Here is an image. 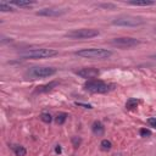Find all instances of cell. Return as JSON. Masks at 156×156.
<instances>
[{
  "label": "cell",
  "mask_w": 156,
  "mask_h": 156,
  "mask_svg": "<svg viewBox=\"0 0 156 156\" xmlns=\"http://www.w3.org/2000/svg\"><path fill=\"white\" fill-rule=\"evenodd\" d=\"M74 55L79 56V57H84V58H98V60H104V58H108L112 52L110 50L106 49H100V48H90V49H82L74 52Z\"/></svg>",
  "instance_id": "1"
},
{
  "label": "cell",
  "mask_w": 156,
  "mask_h": 156,
  "mask_svg": "<svg viewBox=\"0 0 156 156\" xmlns=\"http://www.w3.org/2000/svg\"><path fill=\"white\" fill-rule=\"evenodd\" d=\"M113 84H108V83H105L100 79H89L88 82H85L84 84V89L89 93H93V94H104V93H107L110 90L113 89Z\"/></svg>",
  "instance_id": "2"
},
{
  "label": "cell",
  "mask_w": 156,
  "mask_h": 156,
  "mask_svg": "<svg viewBox=\"0 0 156 156\" xmlns=\"http://www.w3.org/2000/svg\"><path fill=\"white\" fill-rule=\"evenodd\" d=\"M56 55H58L57 50L43 48V49H33V50H29L27 52H23V54H21V57L37 60V58H49V57H54Z\"/></svg>",
  "instance_id": "3"
},
{
  "label": "cell",
  "mask_w": 156,
  "mask_h": 156,
  "mask_svg": "<svg viewBox=\"0 0 156 156\" xmlns=\"http://www.w3.org/2000/svg\"><path fill=\"white\" fill-rule=\"evenodd\" d=\"M99 34H100V32L98 29H94V28H80V29H73L71 32H67L65 34V37L69 38V39H89V38L98 37Z\"/></svg>",
  "instance_id": "4"
},
{
  "label": "cell",
  "mask_w": 156,
  "mask_h": 156,
  "mask_svg": "<svg viewBox=\"0 0 156 156\" xmlns=\"http://www.w3.org/2000/svg\"><path fill=\"white\" fill-rule=\"evenodd\" d=\"M113 26H121V27H138L144 24V20L135 16H121L112 21Z\"/></svg>",
  "instance_id": "5"
},
{
  "label": "cell",
  "mask_w": 156,
  "mask_h": 156,
  "mask_svg": "<svg viewBox=\"0 0 156 156\" xmlns=\"http://www.w3.org/2000/svg\"><path fill=\"white\" fill-rule=\"evenodd\" d=\"M56 73V68L54 67H33L29 71H27L26 77H30L32 79L35 78H44V77H51Z\"/></svg>",
  "instance_id": "6"
},
{
  "label": "cell",
  "mask_w": 156,
  "mask_h": 156,
  "mask_svg": "<svg viewBox=\"0 0 156 156\" xmlns=\"http://www.w3.org/2000/svg\"><path fill=\"white\" fill-rule=\"evenodd\" d=\"M139 44H140V41L138 39L130 38V37H119V38H115L111 40V45L119 48V49H130Z\"/></svg>",
  "instance_id": "7"
},
{
  "label": "cell",
  "mask_w": 156,
  "mask_h": 156,
  "mask_svg": "<svg viewBox=\"0 0 156 156\" xmlns=\"http://www.w3.org/2000/svg\"><path fill=\"white\" fill-rule=\"evenodd\" d=\"M76 74H78L82 78H95L100 74V71L94 67H84L76 71Z\"/></svg>",
  "instance_id": "8"
},
{
  "label": "cell",
  "mask_w": 156,
  "mask_h": 156,
  "mask_svg": "<svg viewBox=\"0 0 156 156\" xmlns=\"http://www.w3.org/2000/svg\"><path fill=\"white\" fill-rule=\"evenodd\" d=\"M63 13H66V10H58V9H41L37 11V16H44V17H58Z\"/></svg>",
  "instance_id": "9"
},
{
  "label": "cell",
  "mask_w": 156,
  "mask_h": 156,
  "mask_svg": "<svg viewBox=\"0 0 156 156\" xmlns=\"http://www.w3.org/2000/svg\"><path fill=\"white\" fill-rule=\"evenodd\" d=\"M58 84V82L57 80H52V82H50V83H48V84H44V85H40V87H37V89L34 90V93H37V94H41V93H48V91H50V90H52L56 85Z\"/></svg>",
  "instance_id": "10"
},
{
  "label": "cell",
  "mask_w": 156,
  "mask_h": 156,
  "mask_svg": "<svg viewBox=\"0 0 156 156\" xmlns=\"http://www.w3.org/2000/svg\"><path fill=\"white\" fill-rule=\"evenodd\" d=\"M7 4L10 5H13V6H17V7H29L32 5H34L35 2L34 1H28V0H12V1H9Z\"/></svg>",
  "instance_id": "11"
},
{
  "label": "cell",
  "mask_w": 156,
  "mask_h": 156,
  "mask_svg": "<svg viewBox=\"0 0 156 156\" xmlns=\"http://www.w3.org/2000/svg\"><path fill=\"white\" fill-rule=\"evenodd\" d=\"M91 130H93V133H94L95 135H102L104 132H105V127L102 126L101 122L95 121V122L93 123V126H91Z\"/></svg>",
  "instance_id": "12"
},
{
  "label": "cell",
  "mask_w": 156,
  "mask_h": 156,
  "mask_svg": "<svg viewBox=\"0 0 156 156\" xmlns=\"http://www.w3.org/2000/svg\"><path fill=\"white\" fill-rule=\"evenodd\" d=\"M127 4L133 5V6H151V5L155 4V1H151V0H132V1H128Z\"/></svg>",
  "instance_id": "13"
},
{
  "label": "cell",
  "mask_w": 156,
  "mask_h": 156,
  "mask_svg": "<svg viewBox=\"0 0 156 156\" xmlns=\"http://www.w3.org/2000/svg\"><path fill=\"white\" fill-rule=\"evenodd\" d=\"M138 104H139V100H136V99H134V98H130V99H128L127 102H126V108H127V110H134V108L138 107Z\"/></svg>",
  "instance_id": "14"
},
{
  "label": "cell",
  "mask_w": 156,
  "mask_h": 156,
  "mask_svg": "<svg viewBox=\"0 0 156 156\" xmlns=\"http://www.w3.org/2000/svg\"><path fill=\"white\" fill-rule=\"evenodd\" d=\"M67 117H68V115H67L66 112H60V113H57V116L55 117V122H56L57 124H63V123L66 122Z\"/></svg>",
  "instance_id": "15"
},
{
  "label": "cell",
  "mask_w": 156,
  "mask_h": 156,
  "mask_svg": "<svg viewBox=\"0 0 156 156\" xmlns=\"http://www.w3.org/2000/svg\"><path fill=\"white\" fill-rule=\"evenodd\" d=\"M12 149H13L16 156H26V154H27V150L21 145H15V146H12Z\"/></svg>",
  "instance_id": "16"
},
{
  "label": "cell",
  "mask_w": 156,
  "mask_h": 156,
  "mask_svg": "<svg viewBox=\"0 0 156 156\" xmlns=\"http://www.w3.org/2000/svg\"><path fill=\"white\" fill-rule=\"evenodd\" d=\"M100 146H101V150L107 151V150H110V149L112 147V143H111L110 140H107V139H104V140H101Z\"/></svg>",
  "instance_id": "17"
},
{
  "label": "cell",
  "mask_w": 156,
  "mask_h": 156,
  "mask_svg": "<svg viewBox=\"0 0 156 156\" xmlns=\"http://www.w3.org/2000/svg\"><path fill=\"white\" fill-rule=\"evenodd\" d=\"M0 11H2V12H6V11H13V7H12L10 4L1 1V2H0Z\"/></svg>",
  "instance_id": "18"
},
{
  "label": "cell",
  "mask_w": 156,
  "mask_h": 156,
  "mask_svg": "<svg viewBox=\"0 0 156 156\" xmlns=\"http://www.w3.org/2000/svg\"><path fill=\"white\" fill-rule=\"evenodd\" d=\"M40 119H41L43 122H45V123H50V122L52 121V117H51V115H50V113L43 112V113L40 115Z\"/></svg>",
  "instance_id": "19"
},
{
  "label": "cell",
  "mask_w": 156,
  "mask_h": 156,
  "mask_svg": "<svg viewBox=\"0 0 156 156\" xmlns=\"http://www.w3.org/2000/svg\"><path fill=\"white\" fill-rule=\"evenodd\" d=\"M139 134H140V136L146 138V136H150V135H151V130H150V129H146V128H141V129L139 130Z\"/></svg>",
  "instance_id": "20"
},
{
  "label": "cell",
  "mask_w": 156,
  "mask_h": 156,
  "mask_svg": "<svg viewBox=\"0 0 156 156\" xmlns=\"http://www.w3.org/2000/svg\"><path fill=\"white\" fill-rule=\"evenodd\" d=\"M80 143H82V139L80 138H78V136H73L72 138V144H73L74 147H78L80 145Z\"/></svg>",
  "instance_id": "21"
},
{
  "label": "cell",
  "mask_w": 156,
  "mask_h": 156,
  "mask_svg": "<svg viewBox=\"0 0 156 156\" xmlns=\"http://www.w3.org/2000/svg\"><path fill=\"white\" fill-rule=\"evenodd\" d=\"M147 123H149L151 127L156 128V117H151V118H149V119H147Z\"/></svg>",
  "instance_id": "22"
},
{
  "label": "cell",
  "mask_w": 156,
  "mask_h": 156,
  "mask_svg": "<svg viewBox=\"0 0 156 156\" xmlns=\"http://www.w3.org/2000/svg\"><path fill=\"white\" fill-rule=\"evenodd\" d=\"M99 6L100 7H104V9H115V5L113 4H100Z\"/></svg>",
  "instance_id": "23"
},
{
  "label": "cell",
  "mask_w": 156,
  "mask_h": 156,
  "mask_svg": "<svg viewBox=\"0 0 156 156\" xmlns=\"http://www.w3.org/2000/svg\"><path fill=\"white\" fill-rule=\"evenodd\" d=\"M77 106H82L84 108H91V105H87V104H82V102H76Z\"/></svg>",
  "instance_id": "24"
},
{
  "label": "cell",
  "mask_w": 156,
  "mask_h": 156,
  "mask_svg": "<svg viewBox=\"0 0 156 156\" xmlns=\"http://www.w3.org/2000/svg\"><path fill=\"white\" fill-rule=\"evenodd\" d=\"M55 151H56L57 154H61V151H62V150H61V146H60V145H56V147H55Z\"/></svg>",
  "instance_id": "25"
},
{
  "label": "cell",
  "mask_w": 156,
  "mask_h": 156,
  "mask_svg": "<svg viewBox=\"0 0 156 156\" xmlns=\"http://www.w3.org/2000/svg\"><path fill=\"white\" fill-rule=\"evenodd\" d=\"M151 58H152V60H155V61H156V55H152V56H151Z\"/></svg>",
  "instance_id": "26"
},
{
  "label": "cell",
  "mask_w": 156,
  "mask_h": 156,
  "mask_svg": "<svg viewBox=\"0 0 156 156\" xmlns=\"http://www.w3.org/2000/svg\"><path fill=\"white\" fill-rule=\"evenodd\" d=\"M155 32H156V27H155Z\"/></svg>",
  "instance_id": "27"
}]
</instances>
